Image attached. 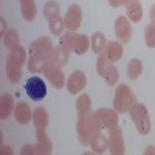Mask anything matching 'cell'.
I'll list each match as a JSON object with an SVG mask.
<instances>
[{
	"mask_svg": "<svg viewBox=\"0 0 155 155\" xmlns=\"http://www.w3.org/2000/svg\"><path fill=\"white\" fill-rule=\"evenodd\" d=\"M102 130L99 124V120L95 112H92L85 118H79L76 124V132H78V140L82 146H90L92 138Z\"/></svg>",
	"mask_w": 155,
	"mask_h": 155,
	"instance_id": "obj_1",
	"label": "cell"
},
{
	"mask_svg": "<svg viewBox=\"0 0 155 155\" xmlns=\"http://www.w3.org/2000/svg\"><path fill=\"white\" fill-rule=\"evenodd\" d=\"M135 95L127 84H118L113 95V109L118 113H127L135 104Z\"/></svg>",
	"mask_w": 155,
	"mask_h": 155,
	"instance_id": "obj_2",
	"label": "cell"
},
{
	"mask_svg": "<svg viewBox=\"0 0 155 155\" xmlns=\"http://www.w3.org/2000/svg\"><path fill=\"white\" fill-rule=\"evenodd\" d=\"M129 113H130L134 124L137 126V130L141 135H147L150 132V118L147 113V107L141 102H135L129 110Z\"/></svg>",
	"mask_w": 155,
	"mask_h": 155,
	"instance_id": "obj_3",
	"label": "cell"
},
{
	"mask_svg": "<svg viewBox=\"0 0 155 155\" xmlns=\"http://www.w3.org/2000/svg\"><path fill=\"white\" fill-rule=\"evenodd\" d=\"M25 92L31 99L41 101L47 96V85L44 79H41L39 76H31L27 81V84H25Z\"/></svg>",
	"mask_w": 155,
	"mask_h": 155,
	"instance_id": "obj_4",
	"label": "cell"
},
{
	"mask_svg": "<svg viewBox=\"0 0 155 155\" xmlns=\"http://www.w3.org/2000/svg\"><path fill=\"white\" fill-rule=\"evenodd\" d=\"M64 23H65V28L68 31H78L82 25V9L79 5H70L65 16H64Z\"/></svg>",
	"mask_w": 155,
	"mask_h": 155,
	"instance_id": "obj_5",
	"label": "cell"
},
{
	"mask_svg": "<svg viewBox=\"0 0 155 155\" xmlns=\"http://www.w3.org/2000/svg\"><path fill=\"white\" fill-rule=\"evenodd\" d=\"M107 144H109V152H110L112 155H123V153L126 152L124 138H123V130H121L120 126H116L115 129L109 130Z\"/></svg>",
	"mask_w": 155,
	"mask_h": 155,
	"instance_id": "obj_6",
	"label": "cell"
},
{
	"mask_svg": "<svg viewBox=\"0 0 155 155\" xmlns=\"http://www.w3.org/2000/svg\"><path fill=\"white\" fill-rule=\"evenodd\" d=\"M87 85V76L84 71L81 70H74L67 79V84H65V88L68 90L70 95H79L82 90L85 88Z\"/></svg>",
	"mask_w": 155,
	"mask_h": 155,
	"instance_id": "obj_7",
	"label": "cell"
},
{
	"mask_svg": "<svg viewBox=\"0 0 155 155\" xmlns=\"http://www.w3.org/2000/svg\"><path fill=\"white\" fill-rule=\"evenodd\" d=\"M115 34L121 44H127L132 39V25L127 16H118L115 20Z\"/></svg>",
	"mask_w": 155,
	"mask_h": 155,
	"instance_id": "obj_8",
	"label": "cell"
},
{
	"mask_svg": "<svg viewBox=\"0 0 155 155\" xmlns=\"http://www.w3.org/2000/svg\"><path fill=\"white\" fill-rule=\"evenodd\" d=\"M96 116L99 120V124L102 129H107V130H112L118 126V112L115 109H98L96 112Z\"/></svg>",
	"mask_w": 155,
	"mask_h": 155,
	"instance_id": "obj_9",
	"label": "cell"
},
{
	"mask_svg": "<svg viewBox=\"0 0 155 155\" xmlns=\"http://www.w3.org/2000/svg\"><path fill=\"white\" fill-rule=\"evenodd\" d=\"M44 76H45V79L54 88H62V87H65V84H67L65 74H64L62 68H59V67L48 65L47 70L44 71Z\"/></svg>",
	"mask_w": 155,
	"mask_h": 155,
	"instance_id": "obj_10",
	"label": "cell"
},
{
	"mask_svg": "<svg viewBox=\"0 0 155 155\" xmlns=\"http://www.w3.org/2000/svg\"><path fill=\"white\" fill-rule=\"evenodd\" d=\"M53 42L50 37H39L36 41L31 42L30 45V54H44V56H50V53L53 51Z\"/></svg>",
	"mask_w": 155,
	"mask_h": 155,
	"instance_id": "obj_11",
	"label": "cell"
},
{
	"mask_svg": "<svg viewBox=\"0 0 155 155\" xmlns=\"http://www.w3.org/2000/svg\"><path fill=\"white\" fill-rule=\"evenodd\" d=\"M68 61H70V53L65 48L58 45L56 48H53V51L48 56V65H54V67L62 68L68 64Z\"/></svg>",
	"mask_w": 155,
	"mask_h": 155,
	"instance_id": "obj_12",
	"label": "cell"
},
{
	"mask_svg": "<svg viewBox=\"0 0 155 155\" xmlns=\"http://www.w3.org/2000/svg\"><path fill=\"white\" fill-rule=\"evenodd\" d=\"M101 53H104L106 58H107L110 62L115 64V62H118V61L123 58L124 48H123V44H121L120 41H110V42L106 44L104 50H102Z\"/></svg>",
	"mask_w": 155,
	"mask_h": 155,
	"instance_id": "obj_13",
	"label": "cell"
},
{
	"mask_svg": "<svg viewBox=\"0 0 155 155\" xmlns=\"http://www.w3.org/2000/svg\"><path fill=\"white\" fill-rule=\"evenodd\" d=\"M48 67V56L44 54H30L27 61V68L30 73H44Z\"/></svg>",
	"mask_w": 155,
	"mask_h": 155,
	"instance_id": "obj_14",
	"label": "cell"
},
{
	"mask_svg": "<svg viewBox=\"0 0 155 155\" xmlns=\"http://www.w3.org/2000/svg\"><path fill=\"white\" fill-rule=\"evenodd\" d=\"M12 115H14V118H16V121L19 124H28L33 120V110L28 106V102H25V101H19L17 102Z\"/></svg>",
	"mask_w": 155,
	"mask_h": 155,
	"instance_id": "obj_15",
	"label": "cell"
},
{
	"mask_svg": "<svg viewBox=\"0 0 155 155\" xmlns=\"http://www.w3.org/2000/svg\"><path fill=\"white\" fill-rule=\"evenodd\" d=\"M16 104H14V98L11 93H3L0 98V118L8 120L9 116L14 113Z\"/></svg>",
	"mask_w": 155,
	"mask_h": 155,
	"instance_id": "obj_16",
	"label": "cell"
},
{
	"mask_svg": "<svg viewBox=\"0 0 155 155\" xmlns=\"http://www.w3.org/2000/svg\"><path fill=\"white\" fill-rule=\"evenodd\" d=\"M126 14H127V19L134 22V23H138L143 17V6H141L140 0H129L126 3Z\"/></svg>",
	"mask_w": 155,
	"mask_h": 155,
	"instance_id": "obj_17",
	"label": "cell"
},
{
	"mask_svg": "<svg viewBox=\"0 0 155 155\" xmlns=\"http://www.w3.org/2000/svg\"><path fill=\"white\" fill-rule=\"evenodd\" d=\"M76 112L78 118H85L92 113V99L87 93H81L76 99Z\"/></svg>",
	"mask_w": 155,
	"mask_h": 155,
	"instance_id": "obj_18",
	"label": "cell"
},
{
	"mask_svg": "<svg viewBox=\"0 0 155 155\" xmlns=\"http://www.w3.org/2000/svg\"><path fill=\"white\" fill-rule=\"evenodd\" d=\"M48 121H50V116L45 107L39 106L33 110V123L36 126V130H45L48 126Z\"/></svg>",
	"mask_w": 155,
	"mask_h": 155,
	"instance_id": "obj_19",
	"label": "cell"
},
{
	"mask_svg": "<svg viewBox=\"0 0 155 155\" xmlns=\"http://www.w3.org/2000/svg\"><path fill=\"white\" fill-rule=\"evenodd\" d=\"M36 144L41 149V155H50L53 152V143L45 130H36Z\"/></svg>",
	"mask_w": 155,
	"mask_h": 155,
	"instance_id": "obj_20",
	"label": "cell"
},
{
	"mask_svg": "<svg viewBox=\"0 0 155 155\" xmlns=\"http://www.w3.org/2000/svg\"><path fill=\"white\" fill-rule=\"evenodd\" d=\"M20 3V11H22V16L27 22H31L36 19L37 14V8H36V2L34 0H19Z\"/></svg>",
	"mask_w": 155,
	"mask_h": 155,
	"instance_id": "obj_21",
	"label": "cell"
},
{
	"mask_svg": "<svg viewBox=\"0 0 155 155\" xmlns=\"http://www.w3.org/2000/svg\"><path fill=\"white\" fill-rule=\"evenodd\" d=\"M6 76H8L9 82H12V84L19 82L22 78V65L12 62L11 59H6Z\"/></svg>",
	"mask_w": 155,
	"mask_h": 155,
	"instance_id": "obj_22",
	"label": "cell"
},
{
	"mask_svg": "<svg viewBox=\"0 0 155 155\" xmlns=\"http://www.w3.org/2000/svg\"><path fill=\"white\" fill-rule=\"evenodd\" d=\"M90 147H92V150H93L95 153H104L106 150H109V144H107L106 137L102 135L101 132L96 134V135L92 138V141H90Z\"/></svg>",
	"mask_w": 155,
	"mask_h": 155,
	"instance_id": "obj_23",
	"label": "cell"
},
{
	"mask_svg": "<svg viewBox=\"0 0 155 155\" xmlns=\"http://www.w3.org/2000/svg\"><path fill=\"white\" fill-rule=\"evenodd\" d=\"M141 73H143V62H141L140 59H137V58L129 61V64H127V76H129V79H132V81L138 79Z\"/></svg>",
	"mask_w": 155,
	"mask_h": 155,
	"instance_id": "obj_24",
	"label": "cell"
},
{
	"mask_svg": "<svg viewBox=\"0 0 155 155\" xmlns=\"http://www.w3.org/2000/svg\"><path fill=\"white\" fill-rule=\"evenodd\" d=\"M90 50V39L85 34H76L74 36V53L76 54H85Z\"/></svg>",
	"mask_w": 155,
	"mask_h": 155,
	"instance_id": "obj_25",
	"label": "cell"
},
{
	"mask_svg": "<svg viewBox=\"0 0 155 155\" xmlns=\"http://www.w3.org/2000/svg\"><path fill=\"white\" fill-rule=\"evenodd\" d=\"M107 41H106V36L102 33H93V36H90V48H92L93 53L99 54L102 50H104Z\"/></svg>",
	"mask_w": 155,
	"mask_h": 155,
	"instance_id": "obj_26",
	"label": "cell"
},
{
	"mask_svg": "<svg viewBox=\"0 0 155 155\" xmlns=\"http://www.w3.org/2000/svg\"><path fill=\"white\" fill-rule=\"evenodd\" d=\"M8 59H11L12 62H16V64H19V65H25L27 64V51H25V48L22 47V45H19V47H16V48H12V50H9V54H8Z\"/></svg>",
	"mask_w": 155,
	"mask_h": 155,
	"instance_id": "obj_27",
	"label": "cell"
},
{
	"mask_svg": "<svg viewBox=\"0 0 155 155\" xmlns=\"http://www.w3.org/2000/svg\"><path fill=\"white\" fill-rule=\"evenodd\" d=\"M101 78H102V79H104L110 87H113V85L118 84V79H120V71H118V68L115 67V64H110L109 68L101 74Z\"/></svg>",
	"mask_w": 155,
	"mask_h": 155,
	"instance_id": "obj_28",
	"label": "cell"
},
{
	"mask_svg": "<svg viewBox=\"0 0 155 155\" xmlns=\"http://www.w3.org/2000/svg\"><path fill=\"white\" fill-rule=\"evenodd\" d=\"M2 37H3V44L8 50H12L20 45V36L16 30H8Z\"/></svg>",
	"mask_w": 155,
	"mask_h": 155,
	"instance_id": "obj_29",
	"label": "cell"
},
{
	"mask_svg": "<svg viewBox=\"0 0 155 155\" xmlns=\"http://www.w3.org/2000/svg\"><path fill=\"white\" fill-rule=\"evenodd\" d=\"M48 27H50V31H51L53 36H62L64 30H67L65 23H64V17H61V14L53 17V19H50L48 20Z\"/></svg>",
	"mask_w": 155,
	"mask_h": 155,
	"instance_id": "obj_30",
	"label": "cell"
},
{
	"mask_svg": "<svg viewBox=\"0 0 155 155\" xmlns=\"http://www.w3.org/2000/svg\"><path fill=\"white\" fill-rule=\"evenodd\" d=\"M59 12H61V6H59L58 2H54V0H48V2L45 3V6H44V16L47 17V20L59 16Z\"/></svg>",
	"mask_w": 155,
	"mask_h": 155,
	"instance_id": "obj_31",
	"label": "cell"
},
{
	"mask_svg": "<svg viewBox=\"0 0 155 155\" xmlns=\"http://www.w3.org/2000/svg\"><path fill=\"white\" fill-rule=\"evenodd\" d=\"M74 33L73 31H65L62 36H61V47L65 48L68 53H71V51H74Z\"/></svg>",
	"mask_w": 155,
	"mask_h": 155,
	"instance_id": "obj_32",
	"label": "cell"
},
{
	"mask_svg": "<svg viewBox=\"0 0 155 155\" xmlns=\"http://www.w3.org/2000/svg\"><path fill=\"white\" fill-rule=\"evenodd\" d=\"M144 41L149 48H155V23H149L144 30Z\"/></svg>",
	"mask_w": 155,
	"mask_h": 155,
	"instance_id": "obj_33",
	"label": "cell"
},
{
	"mask_svg": "<svg viewBox=\"0 0 155 155\" xmlns=\"http://www.w3.org/2000/svg\"><path fill=\"white\" fill-rule=\"evenodd\" d=\"M22 155H41V149L37 144H25L20 150Z\"/></svg>",
	"mask_w": 155,
	"mask_h": 155,
	"instance_id": "obj_34",
	"label": "cell"
},
{
	"mask_svg": "<svg viewBox=\"0 0 155 155\" xmlns=\"http://www.w3.org/2000/svg\"><path fill=\"white\" fill-rule=\"evenodd\" d=\"M129 0H109V5L112 8H120V6H126V3Z\"/></svg>",
	"mask_w": 155,
	"mask_h": 155,
	"instance_id": "obj_35",
	"label": "cell"
},
{
	"mask_svg": "<svg viewBox=\"0 0 155 155\" xmlns=\"http://www.w3.org/2000/svg\"><path fill=\"white\" fill-rule=\"evenodd\" d=\"M144 155H155V146L149 144V146L144 149Z\"/></svg>",
	"mask_w": 155,
	"mask_h": 155,
	"instance_id": "obj_36",
	"label": "cell"
},
{
	"mask_svg": "<svg viewBox=\"0 0 155 155\" xmlns=\"http://www.w3.org/2000/svg\"><path fill=\"white\" fill-rule=\"evenodd\" d=\"M2 153H3V155H5V153L11 155V153H12V150H11V147H9V146H6V144H2Z\"/></svg>",
	"mask_w": 155,
	"mask_h": 155,
	"instance_id": "obj_37",
	"label": "cell"
},
{
	"mask_svg": "<svg viewBox=\"0 0 155 155\" xmlns=\"http://www.w3.org/2000/svg\"><path fill=\"white\" fill-rule=\"evenodd\" d=\"M149 17H150V20L155 23V3L152 5V8H150V11H149Z\"/></svg>",
	"mask_w": 155,
	"mask_h": 155,
	"instance_id": "obj_38",
	"label": "cell"
},
{
	"mask_svg": "<svg viewBox=\"0 0 155 155\" xmlns=\"http://www.w3.org/2000/svg\"><path fill=\"white\" fill-rule=\"evenodd\" d=\"M0 23H2V36L6 33L5 31V25H6V22H5V19H0Z\"/></svg>",
	"mask_w": 155,
	"mask_h": 155,
	"instance_id": "obj_39",
	"label": "cell"
}]
</instances>
